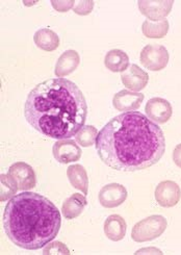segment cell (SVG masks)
I'll use <instances>...</instances> for the list:
<instances>
[{
	"label": "cell",
	"instance_id": "1",
	"mask_svg": "<svg viewBox=\"0 0 181 255\" xmlns=\"http://www.w3.org/2000/svg\"><path fill=\"white\" fill-rule=\"evenodd\" d=\"M98 156L114 170L137 172L157 164L166 151L164 131L140 112L123 113L98 133Z\"/></svg>",
	"mask_w": 181,
	"mask_h": 255
},
{
	"label": "cell",
	"instance_id": "2",
	"mask_svg": "<svg viewBox=\"0 0 181 255\" xmlns=\"http://www.w3.org/2000/svg\"><path fill=\"white\" fill-rule=\"evenodd\" d=\"M24 116L28 124L40 133L65 140L85 126L88 104L82 90L71 80L50 78L29 92Z\"/></svg>",
	"mask_w": 181,
	"mask_h": 255
},
{
	"label": "cell",
	"instance_id": "3",
	"mask_svg": "<svg viewBox=\"0 0 181 255\" xmlns=\"http://www.w3.org/2000/svg\"><path fill=\"white\" fill-rule=\"evenodd\" d=\"M2 221L13 244L25 250H38L59 235L62 217L46 197L23 191L6 203Z\"/></svg>",
	"mask_w": 181,
	"mask_h": 255
},
{
	"label": "cell",
	"instance_id": "4",
	"mask_svg": "<svg viewBox=\"0 0 181 255\" xmlns=\"http://www.w3.org/2000/svg\"><path fill=\"white\" fill-rule=\"evenodd\" d=\"M167 226L168 222L165 217L161 215L150 216L133 226L131 239L137 243L153 241L165 233Z\"/></svg>",
	"mask_w": 181,
	"mask_h": 255
},
{
	"label": "cell",
	"instance_id": "5",
	"mask_svg": "<svg viewBox=\"0 0 181 255\" xmlns=\"http://www.w3.org/2000/svg\"><path fill=\"white\" fill-rule=\"evenodd\" d=\"M141 64L150 71H161L169 63V52L163 45L149 44L145 46L140 55Z\"/></svg>",
	"mask_w": 181,
	"mask_h": 255
},
{
	"label": "cell",
	"instance_id": "6",
	"mask_svg": "<svg viewBox=\"0 0 181 255\" xmlns=\"http://www.w3.org/2000/svg\"><path fill=\"white\" fill-rule=\"evenodd\" d=\"M8 175L12 178L19 191H29L36 187V173L28 164L24 161H17L8 169Z\"/></svg>",
	"mask_w": 181,
	"mask_h": 255
},
{
	"label": "cell",
	"instance_id": "7",
	"mask_svg": "<svg viewBox=\"0 0 181 255\" xmlns=\"http://www.w3.org/2000/svg\"><path fill=\"white\" fill-rule=\"evenodd\" d=\"M141 13L148 20L156 22L165 20L171 13L173 0H140L138 2Z\"/></svg>",
	"mask_w": 181,
	"mask_h": 255
},
{
	"label": "cell",
	"instance_id": "8",
	"mask_svg": "<svg viewBox=\"0 0 181 255\" xmlns=\"http://www.w3.org/2000/svg\"><path fill=\"white\" fill-rule=\"evenodd\" d=\"M52 153L56 161L60 164H71L74 161H78L82 158L83 151L76 141L65 138L55 142L52 147Z\"/></svg>",
	"mask_w": 181,
	"mask_h": 255
},
{
	"label": "cell",
	"instance_id": "9",
	"mask_svg": "<svg viewBox=\"0 0 181 255\" xmlns=\"http://www.w3.org/2000/svg\"><path fill=\"white\" fill-rule=\"evenodd\" d=\"M147 117L156 124H165L172 117L173 109L168 100L154 97L148 100L145 107Z\"/></svg>",
	"mask_w": 181,
	"mask_h": 255
},
{
	"label": "cell",
	"instance_id": "10",
	"mask_svg": "<svg viewBox=\"0 0 181 255\" xmlns=\"http://www.w3.org/2000/svg\"><path fill=\"white\" fill-rule=\"evenodd\" d=\"M127 190L120 183H108L99 192V202L105 208L120 206L127 199Z\"/></svg>",
	"mask_w": 181,
	"mask_h": 255
},
{
	"label": "cell",
	"instance_id": "11",
	"mask_svg": "<svg viewBox=\"0 0 181 255\" xmlns=\"http://www.w3.org/2000/svg\"><path fill=\"white\" fill-rule=\"evenodd\" d=\"M155 199L163 207H173L181 198L179 185L172 180H165L157 184L155 189Z\"/></svg>",
	"mask_w": 181,
	"mask_h": 255
},
{
	"label": "cell",
	"instance_id": "12",
	"mask_svg": "<svg viewBox=\"0 0 181 255\" xmlns=\"http://www.w3.org/2000/svg\"><path fill=\"white\" fill-rule=\"evenodd\" d=\"M144 98V94L140 92L122 90L115 94L114 98H112V106L117 111L122 113L134 112L135 110L140 109Z\"/></svg>",
	"mask_w": 181,
	"mask_h": 255
},
{
	"label": "cell",
	"instance_id": "13",
	"mask_svg": "<svg viewBox=\"0 0 181 255\" xmlns=\"http://www.w3.org/2000/svg\"><path fill=\"white\" fill-rule=\"evenodd\" d=\"M121 80L129 91L140 92L148 85L149 75L138 65L132 64L125 72L122 73Z\"/></svg>",
	"mask_w": 181,
	"mask_h": 255
},
{
	"label": "cell",
	"instance_id": "14",
	"mask_svg": "<svg viewBox=\"0 0 181 255\" xmlns=\"http://www.w3.org/2000/svg\"><path fill=\"white\" fill-rule=\"evenodd\" d=\"M81 63V56L77 51L69 49L62 53L56 62L54 73L59 78H63L67 75H70L74 72Z\"/></svg>",
	"mask_w": 181,
	"mask_h": 255
},
{
	"label": "cell",
	"instance_id": "15",
	"mask_svg": "<svg viewBox=\"0 0 181 255\" xmlns=\"http://www.w3.org/2000/svg\"><path fill=\"white\" fill-rule=\"evenodd\" d=\"M126 229L125 220L119 215H110L104 222V234L112 242H119L125 238Z\"/></svg>",
	"mask_w": 181,
	"mask_h": 255
},
{
	"label": "cell",
	"instance_id": "16",
	"mask_svg": "<svg viewBox=\"0 0 181 255\" xmlns=\"http://www.w3.org/2000/svg\"><path fill=\"white\" fill-rule=\"evenodd\" d=\"M87 205L88 200L86 198V195L75 193L64 201L62 206V214L68 220L75 219L82 215Z\"/></svg>",
	"mask_w": 181,
	"mask_h": 255
},
{
	"label": "cell",
	"instance_id": "17",
	"mask_svg": "<svg viewBox=\"0 0 181 255\" xmlns=\"http://www.w3.org/2000/svg\"><path fill=\"white\" fill-rule=\"evenodd\" d=\"M104 65L111 72H125L129 67V57L127 53L123 50L112 49L106 53L104 57Z\"/></svg>",
	"mask_w": 181,
	"mask_h": 255
},
{
	"label": "cell",
	"instance_id": "18",
	"mask_svg": "<svg viewBox=\"0 0 181 255\" xmlns=\"http://www.w3.org/2000/svg\"><path fill=\"white\" fill-rule=\"evenodd\" d=\"M67 176L72 187L76 190L82 191L84 195L89 193V177L88 173L82 165H72L67 169Z\"/></svg>",
	"mask_w": 181,
	"mask_h": 255
},
{
	"label": "cell",
	"instance_id": "19",
	"mask_svg": "<svg viewBox=\"0 0 181 255\" xmlns=\"http://www.w3.org/2000/svg\"><path fill=\"white\" fill-rule=\"evenodd\" d=\"M33 41L37 47L44 51H53L60 46V38L53 30L42 28L36 31Z\"/></svg>",
	"mask_w": 181,
	"mask_h": 255
},
{
	"label": "cell",
	"instance_id": "20",
	"mask_svg": "<svg viewBox=\"0 0 181 255\" xmlns=\"http://www.w3.org/2000/svg\"><path fill=\"white\" fill-rule=\"evenodd\" d=\"M169 27V21L167 19L156 22L147 19L143 22L142 31L144 36L149 39H162L167 36Z\"/></svg>",
	"mask_w": 181,
	"mask_h": 255
},
{
	"label": "cell",
	"instance_id": "21",
	"mask_svg": "<svg viewBox=\"0 0 181 255\" xmlns=\"http://www.w3.org/2000/svg\"><path fill=\"white\" fill-rule=\"evenodd\" d=\"M98 133L99 132L96 127L92 125H85L83 128L75 134L76 143L86 148L93 146L94 144H96Z\"/></svg>",
	"mask_w": 181,
	"mask_h": 255
},
{
	"label": "cell",
	"instance_id": "22",
	"mask_svg": "<svg viewBox=\"0 0 181 255\" xmlns=\"http://www.w3.org/2000/svg\"><path fill=\"white\" fill-rule=\"evenodd\" d=\"M17 191H19L17 185L8 174H1V195H0V200L3 202L8 199H12L16 195Z\"/></svg>",
	"mask_w": 181,
	"mask_h": 255
},
{
	"label": "cell",
	"instance_id": "23",
	"mask_svg": "<svg viewBox=\"0 0 181 255\" xmlns=\"http://www.w3.org/2000/svg\"><path fill=\"white\" fill-rule=\"evenodd\" d=\"M43 254L45 255H55V254H70V250L68 247L63 244L62 242H50L49 244L43 250Z\"/></svg>",
	"mask_w": 181,
	"mask_h": 255
},
{
	"label": "cell",
	"instance_id": "24",
	"mask_svg": "<svg viewBox=\"0 0 181 255\" xmlns=\"http://www.w3.org/2000/svg\"><path fill=\"white\" fill-rule=\"evenodd\" d=\"M94 8L93 0H82V1H75L73 10L74 13L79 16H87L92 13Z\"/></svg>",
	"mask_w": 181,
	"mask_h": 255
},
{
	"label": "cell",
	"instance_id": "25",
	"mask_svg": "<svg viewBox=\"0 0 181 255\" xmlns=\"http://www.w3.org/2000/svg\"><path fill=\"white\" fill-rule=\"evenodd\" d=\"M51 4L55 10L64 13V11H68L74 7L75 0H56V1L52 0Z\"/></svg>",
	"mask_w": 181,
	"mask_h": 255
},
{
	"label": "cell",
	"instance_id": "26",
	"mask_svg": "<svg viewBox=\"0 0 181 255\" xmlns=\"http://www.w3.org/2000/svg\"><path fill=\"white\" fill-rule=\"evenodd\" d=\"M173 160L177 167L181 168V144H178L174 149Z\"/></svg>",
	"mask_w": 181,
	"mask_h": 255
},
{
	"label": "cell",
	"instance_id": "27",
	"mask_svg": "<svg viewBox=\"0 0 181 255\" xmlns=\"http://www.w3.org/2000/svg\"><path fill=\"white\" fill-rule=\"evenodd\" d=\"M163 254V252L160 249H156L154 247H149V248H144L139 251L135 252V254Z\"/></svg>",
	"mask_w": 181,
	"mask_h": 255
}]
</instances>
